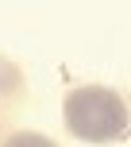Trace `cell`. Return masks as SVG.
<instances>
[{
    "mask_svg": "<svg viewBox=\"0 0 131 147\" xmlns=\"http://www.w3.org/2000/svg\"><path fill=\"white\" fill-rule=\"evenodd\" d=\"M66 132L85 143H116L131 136V109L108 85H81L62 101Z\"/></svg>",
    "mask_w": 131,
    "mask_h": 147,
    "instance_id": "cell-1",
    "label": "cell"
},
{
    "mask_svg": "<svg viewBox=\"0 0 131 147\" xmlns=\"http://www.w3.org/2000/svg\"><path fill=\"white\" fill-rule=\"evenodd\" d=\"M19 89H23L19 70H15L8 58H0V101H15V97H19Z\"/></svg>",
    "mask_w": 131,
    "mask_h": 147,
    "instance_id": "cell-2",
    "label": "cell"
},
{
    "mask_svg": "<svg viewBox=\"0 0 131 147\" xmlns=\"http://www.w3.org/2000/svg\"><path fill=\"white\" fill-rule=\"evenodd\" d=\"M0 147H58V143L50 136H43V132H12Z\"/></svg>",
    "mask_w": 131,
    "mask_h": 147,
    "instance_id": "cell-3",
    "label": "cell"
}]
</instances>
